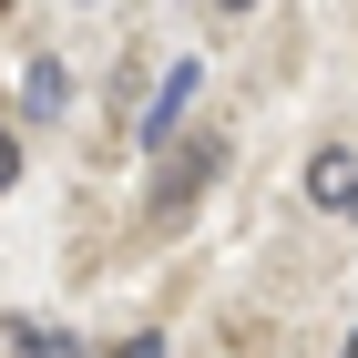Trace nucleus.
Wrapping results in <instances>:
<instances>
[{"mask_svg":"<svg viewBox=\"0 0 358 358\" xmlns=\"http://www.w3.org/2000/svg\"><path fill=\"white\" fill-rule=\"evenodd\" d=\"M348 215H358V194H348Z\"/></svg>","mask_w":358,"mask_h":358,"instance_id":"obj_10","label":"nucleus"},{"mask_svg":"<svg viewBox=\"0 0 358 358\" xmlns=\"http://www.w3.org/2000/svg\"><path fill=\"white\" fill-rule=\"evenodd\" d=\"M113 358H164V338L143 328V338H123V348H113Z\"/></svg>","mask_w":358,"mask_h":358,"instance_id":"obj_7","label":"nucleus"},{"mask_svg":"<svg viewBox=\"0 0 358 358\" xmlns=\"http://www.w3.org/2000/svg\"><path fill=\"white\" fill-rule=\"evenodd\" d=\"M21 358H72V338H52V328H21Z\"/></svg>","mask_w":358,"mask_h":358,"instance_id":"obj_5","label":"nucleus"},{"mask_svg":"<svg viewBox=\"0 0 358 358\" xmlns=\"http://www.w3.org/2000/svg\"><path fill=\"white\" fill-rule=\"evenodd\" d=\"M194 83H205V62H174L164 83H154V103H143V154H164V143H174V123H185Z\"/></svg>","mask_w":358,"mask_h":358,"instance_id":"obj_2","label":"nucleus"},{"mask_svg":"<svg viewBox=\"0 0 358 358\" xmlns=\"http://www.w3.org/2000/svg\"><path fill=\"white\" fill-rule=\"evenodd\" d=\"M215 10H256V0H215Z\"/></svg>","mask_w":358,"mask_h":358,"instance_id":"obj_8","label":"nucleus"},{"mask_svg":"<svg viewBox=\"0 0 358 358\" xmlns=\"http://www.w3.org/2000/svg\"><path fill=\"white\" fill-rule=\"evenodd\" d=\"M164 154H174V164L154 174V215H185L194 194H205V174L225 164V134H194V143H164Z\"/></svg>","mask_w":358,"mask_h":358,"instance_id":"obj_1","label":"nucleus"},{"mask_svg":"<svg viewBox=\"0 0 358 358\" xmlns=\"http://www.w3.org/2000/svg\"><path fill=\"white\" fill-rule=\"evenodd\" d=\"M338 358H358V338H348V348H338Z\"/></svg>","mask_w":358,"mask_h":358,"instance_id":"obj_9","label":"nucleus"},{"mask_svg":"<svg viewBox=\"0 0 358 358\" xmlns=\"http://www.w3.org/2000/svg\"><path fill=\"white\" fill-rule=\"evenodd\" d=\"M10 185H21V143L0 134V194H10Z\"/></svg>","mask_w":358,"mask_h":358,"instance_id":"obj_6","label":"nucleus"},{"mask_svg":"<svg viewBox=\"0 0 358 358\" xmlns=\"http://www.w3.org/2000/svg\"><path fill=\"white\" fill-rule=\"evenodd\" d=\"M358 194V164L348 154H317V164H307V205H348Z\"/></svg>","mask_w":358,"mask_h":358,"instance_id":"obj_4","label":"nucleus"},{"mask_svg":"<svg viewBox=\"0 0 358 358\" xmlns=\"http://www.w3.org/2000/svg\"><path fill=\"white\" fill-rule=\"evenodd\" d=\"M62 103H72V72H62V62H31V72H21V113H31V123H52Z\"/></svg>","mask_w":358,"mask_h":358,"instance_id":"obj_3","label":"nucleus"}]
</instances>
